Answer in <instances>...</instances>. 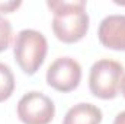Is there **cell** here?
Masks as SVG:
<instances>
[{"mask_svg":"<svg viewBox=\"0 0 125 124\" xmlns=\"http://www.w3.org/2000/svg\"><path fill=\"white\" fill-rule=\"evenodd\" d=\"M47 6L54 13L52 32L65 44L80 41L89 31V15L84 0H51Z\"/></svg>","mask_w":125,"mask_h":124,"instance_id":"1","label":"cell"},{"mask_svg":"<svg viewBox=\"0 0 125 124\" xmlns=\"http://www.w3.org/2000/svg\"><path fill=\"white\" fill-rule=\"evenodd\" d=\"M48 42L44 34L35 29H22L13 42V56L21 70L26 74H35L47 57Z\"/></svg>","mask_w":125,"mask_h":124,"instance_id":"2","label":"cell"},{"mask_svg":"<svg viewBox=\"0 0 125 124\" xmlns=\"http://www.w3.org/2000/svg\"><path fill=\"white\" fill-rule=\"evenodd\" d=\"M124 66L109 59H102L93 63L89 73V89L92 95L100 99H114L124 77Z\"/></svg>","mask_w":125,"mask_h":124,"instance_id":"3","label":"cell"},{"mask_svg":"<svg viewBox=\"0 0 125 124\" xmlns=\"http://www.w3.org/2000/svg\"><path fill=\"white\" fill-rule=\"evenodd\" d=\"M16 111L23 124H50L55 115V105L45 93L31 91L19 99Z\"/></svg>","mask_w":125,"mask_h":124,"instance_id":"4","label":"cell"},{"mask_svg":"<svg viewBox=\"0 0 125 124\" xmlns=\"http://www.w3.org/2000/svg\"><path fill=\"white\" fill-rule=\"evenodd\" d=\"M82 80V67L71 57H58L47 70V83L58 92L74 91Z\"/></svg>","mask_w":125,"mask_h":124,"instance_id":"5","label":"cell"},{"mask_svg":"<svg viewBox=\"0 0 125 124\" xmlns=\"http://www.w3.org/2000/svg\"><path fill=\"white\" fill-rule=\"evenodd\" d=\"M97 38L109 50L125 51V15H109L103 18L99 24Z\"/></svg>","mask_w":125,"mask_h":124,"instance_id":"6","label":"cell"},{"mask_svg":"<svg viewBox=\"0 0 125 124\" xmlns=\"http://www.w3.org/2000/svg\"><path fill=\"white\" fill-rule=\"evenodd\" d=\"M102 117L99 107L89 102H80L67 111L62 124H100Z\"/></svg>","mask_w":125,"mask_h":124,"instance_id":"7","label":"cell"},{"mask_svg":"<svg viewBox=\"0 0 125 124\" xmlns=\"http://www.w3.org/2000/svg\"><path fill=\"white\" fill-rule=\"evenodd\" d=\"M13 91H15L13 72L7 64L0 63V102H4L6 99H9Z\"/></svg>","mask_w":125,"mask_h":124,"instance_id":"8","label":"cell"},{"mask_svg":"<svg viewBox=\"0 0 125 124\" xmlns=\"http://www.w3.org/2000/svg\"><path fill=\"white\" fill-rule=\"evenodd\" d=\"M12 41V24L0 15V53L7 50Z\"/></svg>","mask_w":125,"mask_h":124,"instance_id":"9","label":"cell"},{"mask_svg":"<svg viewBox=\"0 0 125 124\" xmlns=\"http://www.w3.org/2000/svg\"><path fill=\"white\" fill-rule=\"evenodd\" d=\"M22 1L21 0H7V1H0V12L1 13H12L18 7H21Z\"/></svg>","mask_w":125,"mask_h":124,"instance_id":"10","label":"cell"},{"mask_svg":"<svg viewBox=\"0 0 125 124\" xmlns=\"http://www.w3.org/2000/svg\"><path fill=\"white\" fill-rule=\"evenodd\" d=\"M114 124H125V111L119 112V114L115 117V120H114Z\"/></svg>","mask_w":125,"mask_h":124,"instance_id":"11","label":"cell"},{"mask_svg":"<svg viewBox=\"0 0 125 124\" xmlns=\"http://www.w3.org/2000/svg\"><path fill=\"white\" fill-rule=\"evenodd\" d=\"M121 92H122V95H124V98H125V74H124V77H122V82H121Z\"/></svg>","mask_w":125,"mask_h":124,"instance_id":"12","label":"cell"}]
</instances>
